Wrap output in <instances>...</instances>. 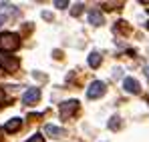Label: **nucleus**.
Instances as JSON below:
<instances>
[{"instance_id": "f8f14e48", "label": "nucleus", "mask_w": 149, "mask_h": 142, "mask_svg": "<svg viewBox=\"0 0 149 142\" xmlns=\"http://www.w3.org/2000/svg\"><path fill=\"white\" fill-rule=\"evenodd\" d=\"M81 10H83V4H77V6L73 8V12H71V14H73V16H79V14H81Z\"/></svg>"}, {"instance_id": "20e7f679", "label": "nucleus", "mask_w": 149, "mask_h": 142, "mask_svg": "<svg viewBox=\"0 0 149 142\" xmlns=\"http://www.w3.org/2000/svg\"><path fill=\"white\" fill-rule=\"evenodd\" d=\"M105 82H101V80H95L91 86H89V90H87V96L93 100V98H99V96H103L105 94Z\"/></svg>"}, {"instance_id": "39448f33", "label": "nucleus", "mask_w": 149, "mask_h": 142, "mask_svg": "<svg viewBox=\"0 0 149 142\" xmlns=\"http://www.w3.org/2000/svg\"><path fill=\"white\" fill-rule=\"evenodd\" d=\"M38 98H40V90H38V88H28L24 94H22V102L30 106V104L38 102Z\"/></svg>"}, {"instance_id": "4468645a", "label": "nucleus", "mask_w": 149, "mask_h": 142, "mask_svg": "<svg viewBox=\"0 0 149 142\" xmlns=\"http://www.w3.org/2000/svg\"><path fill=\"white\" fill-rule=\"evenodd\" d=\"M28 142H45V138H42L40 134H34V136H32V138H30Z\"/></svg>"}, {"instance_id": "423d86ee", "label": "nucleus", "mask_w": 149, "mask_h": 142, "mask_svg": "<svg viewBox=\"0 0 149 142\" xmlns=\"http://www.w3.org/2000/svg\"><path fill=\"white\" fill-rule=\"evenodd\" d=\"M123 86H125V90L131 92V94H139V92H141V86H139V82H137L135 78H125Z\"/></svg>"}, {"instance_id": "a211bd4d", "label": "nucleus", "mask_w": 149, "mask_h": 142, "mask_svg": "<svg viewBox=\"0 0 149 142\" xmlns=\"http://www.w3.org/2000/svg\"><path fill=\"white\" fill-rule=\"evenodd\" d=\"M0 142H2V128H0Z\"/></svg>"}, {"instance_id": "f03ea898", "label": "nucleus", "mask_w": 149, "mask_h": 142, "mask_svg": "<svg viewBox=\"0 0 149 142\" xmlns=\"http://www.w3.org/2000/svg\"><path fill=\"white\" fill-rule=\"evenodd\" d=\"M20 66V60L16 56H8V54H0V68L4 72H16Z\"/></svg>"}, {"instance_id": "9d476101", "label": "nucleus", "mask_w": 149, "mask_h": 142, "mask_svg": "<svg viewBox=\"0 0 149 142\" xmlns=\"http://www.w3.org/2000/svg\"><path fill=\"white\" fill-rule=\"evenodd\" d=\"M99 64H101V54L99 52H91L89 54V66L91 68H97Z\"/></svg>"}, {"instance_id": "6e6552de", "label": "nucleus", "mask_w": 149, "mask_h": 142, "mask_svg": "<svg viewBox=\"0 0 149 142\" xmlns=\"http://www.w3.org/2000/svg\"><path fill=\"white\" fill-rule=\"evenodd\" d=\"M20 126H22V120L20 118H10L6 122L4 130H6V132H16V130H20Z\"/></svg>"}, {"instance_id": "2eb2a0df", "label": "nucleus", "mask_w": 149, "mask_h": 142, "mask_svg": "<svg viewBox=\"0 0 149 142\" xmlns=\"http://www.w3.org/2000/svg\"><path fill=\"white\" fill-rule=\"evenodd\" d=\"M4 100H6V94H4V90H2V88H0V106H2V104H4Z\"/></svg>"}, {"instance_id": "1a4fd4ad", "label": "nucleus", "mask_w": 149, "mask_h": 142, "mask_svg": "<svg viewBox=\"0 0 149 142\" xmlns=\"http://www.w3.org/2000/svg\"><path fill=\"white\" fill-rule=\"evenodd\" d=\"M89 22L93 24V26H101V24H103V14H101V10H91V12H89Z\"/></svg>"}, {"instance_id": "6ab92c4d", "label": "nucleus", "mask_w": 149, "mask_h": 142, "mask_svg": "<svg viewBox=\"0 0 149 142\" xmlns=\"http://www.w3.org/2000/svg\"><path fill=\"white\" fill-rule=\"evenodd\" d=\"M147 28H149V22H147Z\"/></svg>"}, {"instance_id": "dca6fc26", "label": "nucleus", "mask_w": 149, "mask_h": 142, "mask_svg": "<svg viewBox=\"0 0 149 142\" xmlns=\"http://www.w3.org/2000/svg\"><path fill=\"white\" fill-rule=\"evenodd\" d=\"M145 76H147V80H149V66H147V70H145Z\"/></svg>"}, {"instance_id": "9b49d317", "label": "nucleus", "mask_w": 149, "mask_h": 142, "mask_svg": "<svg viewBox=\"0 0 149 142\" xmlns=\"http://www.w3.org/2000/svg\"><path fill=\"white\" fill-rule=\"evenodd\" d=\"M109 128H111V130L119 128V118H117V116H113V118H111V122H109Z\"/></svg>"}, {"instance_id": "f257e3e1", "label": "nucleus", "mask_w": 149, "mask_h": 142, "mask_svg": "<svg viewBox=\"0 0 149 142\" xmlns=\"http://www.w3.org/2000/svg\"><path fill=\"white\" fill-rule=\"evenodd\" d=\"M20 46V36L14 32H2L0 34V50L4 52H12Z\"/></svg>"}, {"instance_id": "f3484780", "label": "nucleus", "mask_w": 149, "mask_h": 142, "mask_svg": "<svg viewBox=\"0 0 149 142\" xmlns=\"http://www.w3.org/2000/svg\"><path fill=\"white\" fill-rule=\"evenodd\" d=\"M2 22H4V18H2V16H0V26H2Z\"/></svg>"}, {"instance_id": "ddd939ff", "label": "nucleus", "mask_w": 149, "mask_h": 142, "mask_svg": "<svg viewBox=\"0 0 149 142\" xmlns=\"http://www.w3.org/2000/svg\"><path fill=\"white\" fill-rule=\"evenodd\" d=\"M54 6H56V8H65V6H69V2H67V0H56Z\"/></svg>"}, {"instance_id": "7ed1b4c3", "label": "nucleus", "mask_w": 149, "mask_h": 142, "mask_svg": "<svg viewBox=\"0 0 149 142\" xmlns=\"http://www.w3.org/2000/svg\"><path fill=\"white\" fill-rule=\"evenodd\" d=\"M77 110H79V102H77V100H67V102H63V104H61V118L63 120L71 118Z\"/></svg>"}, {"instance_id": "aec40b11", "label": "nucleus", "mask_w": 149, "mask_h": 142, "mask_svg": "<svg viewBox=\"0 0 149 142\" xmlns=\"http://www.w3.org/2000/svg\"><path fill=\"white\" fill-rule=\"evenodd\" d=\"M147 10H149V8H147Z\"/></svg>"}, {"instance_id": "0eeeda50", "label": "nucleus", "mask_w": 149, "mask_h": 142, "mask_svg": "<svg viewBox=\"0 0 149 142\" xmlns=\"http://www.w3.org/2000/svg\"><path fill=\"white\" fill-rule=\"evenodd\" d=\"M45 132L52 136V138H61V136H65V130L63 128H58V126H52V124H47L45 126Z\"/></svg>"}]
</instances>
